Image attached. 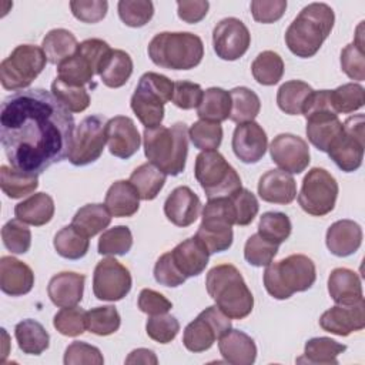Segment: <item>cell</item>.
<instances>
[{"instance_id": "cell-2", "label": "cell", "mask_w": 365, "mask_h": 365, "mask_svg": "<svg viewBox=\"0 0 365 365\" xmlns=\"http://www.w3.org/2000/svg\"><path fill=\"white\" fill-rule=\"evenodd\" d=\"M334 10L325 3L305 6L285 31V44L299 58L314 57L332 31Z\"/></svg>"}, {"instance_id": "cell-39", "label": "cell", "mask_w": 365, "mask_h": 365, "mask_svg": "<svg viewBox=\"0 0 365 365\" xmlns=\"http://www.w3.org/2000/svg\"><path fill=\"white\" fill-rule=\"evenodd\" d=\"M0 187L1 191L11 200L23 198L34 192L38 187L37 174L24 173L13 167H0Z\"/></svg>"}, {"instance_id": "cell-24", "label": "cell", "mask_w": 365, "mask_h": 365, "mask_svg": "<svg viewBox=\"0 0 365 365\" xmlns=\"http://www.w3.org/2000/svg\"><path fill=\"white\" fill-rule=\"evenodd\" d=\"M170 254L175 267L185 278L202 274L210 259L208 250L195 235L175 245Z\"/></svg>"}, {"instance_id": "cell-9", "label": "cell", "mask_w": 365, "mask_h": 365, "mask_svg": "<svg viewBox=\"0 0 365 365\" xmlns=\"http://www.w3.org/2000/svg\"><path fill=\"white\" fill-rule=\"evenodd\" d=\"M113 48L101 38H87L81 41L77 51L57 66V78L61 81L84 87L100 73L103 63Z\"/></svg>"}, {"instance_id": "cell-43", "label": "cell", "mask_w": 365, "mask_h": 365, "mask_svg": "<svg viewBox=\"0 0 365 365\" xmlns=\"http://www.w3.org/2000/svg\"><path fill=\"white\" fill-rule=\"evenodd\" d=\"M251 73L258 84L274 86L284 76V61L278 53L265 50L252 61Z\"/></svg>"}, {"instance_id": "cell-32", "label": "cell", "mask_w": 365, "mask_h": 365, "mask_svg": "<svg viewBox=\"0 0 365 365\" xmlns=\"http://www.w3.org/2000/svg\"><path fill=\"white\" fill-rule=\"evenodd\" d=\"M19 348L27 355H40L50 345V335L36 319H23L14 328Z\"/></svg>"}, {"instance_id": "cell-35", "label": "cell", "mask_w": 365, "mask_h": 365, "mask_svg": "<svg viewBox=\"0 0 365 365\" xmlns=\"http://www.w3.org/2000/svg\"><path fill=\"white\" fill-rule=\"evenodd\" d=\"M231 110L230 91L221 87H210L204 91L200 106L197 107V115L200 120L222 123L228 120Z\"/></svg>"}, {"instance_id": "cell-21", "label": "cell", "mask_w": 365, "mask_h": 365, "mask_svg": "<svg viewBox=\"0 0 365 365\" xmlns=\"http://www.w3.org/2000/svg\"><path fill=\"white\" fill-rule=\"evenodd\" d=\"M201 201L198 195L187 185H180L171 191L164 202L167 220L177 227H190L198 218Z\"/></svg>"}, {"instance_id": "cell-58", "label": "cell", "mask_w": 365, "mask_h": 365, "mask_svg": "<svg viewBox=\"0 0 365 365\" xmlns=\"http://www.w3.org/2000/svg\"><path fill=\"white\" fill-rule=\"evenodd\" d=\"M70 9L77 20L93 24L106 17L108 3L106 0H71Z\"/></svg>"}, {"instance_id": "cell-61", "label": "cell", "mask_w": 365, "mask_h": 365, "mask_svg": "<svg viewBox=\"0 0 365 365\" xmlns=\"http://www.w3.org/2000/svg\"><path fill=\"white\" fill-rule=\"evenodd\" d=\"M251 14L255 21L269 24L278 21L287 9L285 0H254L251 1Z\"/></svg>"}, {"instance_id": "cell-54", "label": "cell", "mask_w": 365, "mask_h": 365, "mask_svg": "<svg viewBox=\"0 0 365 365\" xmlns=\"http://www.w3.org/2000/svg\"><path fill=\"white\" fill-rule=\"evenodd\" d=\"M145 331L153 341L160 344H168L177 336L180 331V322L175 317L170 314L151 315L147 319Z\"/></svg>"}, {"instance_id": "cell-37", "label": "cell", "mask_w": 365, "mask_h": 365, "mask_svg": "<svg viewBox=\"0 0 365 365\" xmlns=\"http://www.w3.org/2000/svg\"><path fill=\"white\" fill-rule=\"evenodd\" d=\"M111 214L104 204H86L73 217L71 225L81 234L91 238L106 228L111 222Z\"/></svg>"}, {"instance_id": "cell-1", "label": "cell", "mask_w": 365, "mask_h": 365, "mask_svg": "<svg viewBox=\"0 0 365 365\" xmlns=\"http://www.w3.org/2000/svg\"><path fill=\"white\" fill-rule=\"evenodd\" d=\"M73 114L47 90H20L1 103L0 141L13 168L41 174L68 157Z\"/></svg>"}, {"instance_id": "cell-19", "label": "cell", "mask_w": 365, "mask_h": 365, "mask_svg": "<svg viewBox=\"0 0 365 365\" xmlns=\"http://www.w3.org/2000/svg\"><path fill=\"white\" fill-rule=\"evenodd\" d=\"M319 327L334 335L348 336L352 332L365 328V302L364 299L352 305H339L327 309L319 318Z\"/></svg>"}, {"instance_id": "cell-27", "label": "cell", "mask_w": 365, "mask_h": 365, "mask_svg": "<svg viewBox=\"0 0 365 365\" xmlns=\"http://www.w3.org/2000/svg\"><path fill=\"white\" fill-rule=\"evenodd\" d=\"M325 242L331 254L349 257L355 254L362 244V228L352 220L335 221L327 231Z\"/></svg>"}, {"instance_id": "cell-62", "label": "cell", "mask_w": 365, "mask_h": 365, "mask_svg": "<svg viewBox=\"0 0 365 365\" xmlns=\"http://www.w3.org/2000/svg\"><path fill=\"white\" fill-rule=\"evenodd\" d=\"M137 305L141 312H144L150 317L167 314L173 308L171 301H168L163 294H160L154 289H150V288H144L140 291Z\"/></svg>"}, {"instance_id": "cell-33", "label": "cell", "mask_w": 365, "mask_h": 365, "mask_svg": "<svg viewBox=\"0 0 365 365\" xmlns=\"http://www.w3.org/2000/svg\"><path fill=\"white\" fill-rule=\"evenodd\" d=\"M133 74V60L124 50H111L100 68V78L110 88L123 87Z\"/></svg>"}, {"instance_id": "cell-64", "label": "cell", "mask_w": 365, "mask_h": 365, "mask_svg": "<svg viewBox=\"0 0 365 365\" xmlns=\"http://www.w3.org/2000/svg\"><path fill=\"white\" fill-rule=\"evenodd\" d=\"M158 359L154 354V351L147 348H138L128 354L125 358V364H157Z\"/></svg>"}, {"instance_id": "cell-25", "label": "cell", "mask_w": 365, "mask_h": 365, "mask_svg": "<svg viewBox=\"0 0 365 365\" xmlns=\"http://www.w3.org/2000/svg\"><path fill=\"white\" fill-rule=\"evenodd\" d=\"M258 195L271 204H291L297 197V182L287 171L269 170L258 180Z\"/></svg>"}, {"instance_id": "cell-20", "label": "cell", "mask_w": 365, "mask_h": 365, "mask_svg": "<svg viewBox=\"0 0 365 365\" xmlns=\"http://www.w3.org/2000/svg\"><path fill=\"white\" fill-rule=\"evenodd\" d=\"M108 151L118 158L133 157L141 144L140 133L130 117L115 115L107 121L106 127Z\"/></svg>"}, {"instance_id": "cell-48", "label": "cell", "mask_w": 365, "mask_h": 365, "mask_svg": "<svg viewBox=\"0 0 365 365\" xmlns=\"http://www.w3.org/2000/svg\"><path fill=\"white\" fill-rule=\"evenodd\" d=\"M51 94L70 113H81L90 106V96H88L86 87L70 86L57 77L51 83Z\"/></svg>"}, {"instance_id": "cell-44", "label": "cell", "mask_w": 365, "mask_h": 365, "mask_svg": "<svg viewBox=\"0 0 365 365\" xmlns=\"http://www.w3.org/2000/svg\"><path fill=\"white\" fill-rule=\"evenodd\" d=\"M120 325H121L120 314L111 305L96 307L86 312L87 331L98 336H107L117 332Z\"/></svg>"}, {"instance_id": "cell-63", "label": "cell", "mask_w": 365, "mask_h": 365, "mask_svg": "<svg viewBox=\"0 0 365 365\" xmlns=\"http://www.w3.org/2000/svg\"><path fill=\"white\" fill-rule=\"evenodd\" d=\"M210 3L207 0H182L177 1L178 17L190 24L200 23L208 13Z\"/></svg>"}, {"instance_id": "cell-6", "label": "cell", "mask_w": 365, "mask_h": 365, "mask_svg": "<svg viewBox=\"0 0 365 365\" xmlns=\"http://www.w3.org/2000/svg\"><path fill=\"white\" fill-rule=\"evenodd\" d=\"M264 287L275 299H288L295 292L309 289L317 279L315 264L304 254H292L271 262L264 271Z\"/></svg>"}, {"instance_id": "cell-14", "label": "cell", "mask_w": 365, "mask_h": 365, "mask_svg": "<svg viewBox=\"0 0 365 365\" xmlns=\"http://www.w3.org/2000/svg\"><path fill=\"white\" fill-rule=\"evenodd\" d=\"M230 329L231 318L217 305H211L201 311L198 317L185 327L182 344L191 352H204Z\"/></svg>"}, {"instance_id": "cell-15", "label": "cell", "mask_w": 365, "mask_h": 365, "mask_svg": "<svg viewBox=\"0 0 365 365\" xmlns=\"http://www.w3.org/2000/svg\"><path fill=\"white\" fill-rule=\"evenodd\" d=\"M130 271L115 258L101 259L93 274V292L100 301L115 302L123 299L131 289Z\"/></svg>"}, {"instance_id": "cell-42", "label": "cell", "mask_w": 365, "mask_h": 365, "mask_svg": "<svg viewBox=\"0 0 365 365\" xmlns=\"http://www.w3.org/2000/svg\"><path fill=\"white\" fill-rule=\"evenodd\" d=\"M53 245L60 257L67 259H80L87 254L90 240L70 224L63 227L54 235Z\"/></svg>"}, {"instance_id": "cell-17", "label": "cell", "mask_w": 365, "mask_h": 365, "mask_svg": "<svg viewBox=\"0 0 365 365\" xmlns=\"http://www.w3.org/2000/svg\"><path fill=\"white\" fill-rule=\"evenodd\" d=\"M272 161L289 174H301L309 165V147L307 141L295 134L282 133L269 144Z\"/></svg>"}, {"instance_id": "cell-28", "label": "cell", "mask_w": 365, "mask_h": 365, "mask_svg": "<svg viewBox=\"0 0 365 365\" xmlns=\"http://www.w3.org/2000/svg\"><path fill=\"white\" fill-rule=\"evenodd\" d=\"M218 349L225 362L232 365H251L257 358L254 339L240 329H230L218 339Z\"/></svg>"}, {"instance_id": "cell-31", "label": "cell", "mask_w": 365, "mask_h": 365, "mask_svg": "<svg viewBox=\"0 0 365 365\" xmlns=\"http://www.w3.org/2000/svg\"><path fill=\"white\" fill-rule=\"evenodd\" d=\"M14 215L24 224L34 227L46 225L54 215V201L46 192H37L14 207Z\"/></svg>"}, {"instance_id": "cell-47", "label": "cell", "mask_w": 365, "mask_h": 365, "mask_svg": "<svg viewBox=\"0 0 365 365\" xmlns=\"http://www.w3.org/2000/svg\"><path fill=\"white\" fill-rule=\"evenodd\" d=\"M133 247V234L125 225H115L103 231L98 240V254L125 255Z\"/></svg>"}, {"instance_id": "cell-12", "label": "cell", "mask_w": 365, "mask_h": 365, "mask_svg": "<svg viewBox=\"0 0 365 365\" xmlns=\"http://www.w3.org/2000/svg\"><path fill=\"white\" fill-rule=\"evenodd\" d=\"M365 117L356 114L342 123V133L328 148L329 158L345 173H354L362 165L365 147Z\"/></svg>"}, {"instance_id": "cell-51", "label": "cell", "mask_w": 365, "mask_h": 365, "mask_svg": "<svg viewBox=\"0 0 365 365\" xmlns=\"http://www.w3.org/2000/svg\"><path fill=\"white\" fill-rule=\"evenodd\" d=\"M278 247L267 241L258 232L252 234L244 245V258L252 267H267L278 254Z\"/></svg>"}, {"instance_id": "cell-56", "label": "cell", "mask_w": 365, "mask_h": 365, "mask_svg": "<svg viewBox=\"0 0 365 365\" xmlns=\"http://www.w3.org/2000/svg\"><path fill=\"white\" fill-rule=\"evenodd\" d=\"M63 361L66 365H78V364L103 365L104 364L101 351L97 346L90 345L87 342H81V341H74L66 348Z\"/></svg>"}, {"instance_id": "cell-26", "label": "cell", "mask_w": 365, "mask_h": 365, "mask_svg": "<svg viewBox=\"0 0 365 365\" xmlns=\"http://www.w3.org/2000/svg\"><path fill=\"white\" fill-rule=\"evenodd\" d=\"M86 277L83 274L63 271L51 277L47 285L50 301L60 308L76 307L80 304L84 292Z\"/></svg>"}, {"instance_id": "cell-18", "label": "cell", "mask_w": 365, "mask_h": 365, "mask_svg": "<svg viewBox=\"0 0 365 365\" xmlns=\"http://www.w3.org/2000/svg\"><path fill=\"white\" fill-rule=\"evenodd\" d=\"M231 145L238 160L245 164H255L268 148V137L258 123H242L235 127Z\"/></svg>"}, {"instance_id": "cell-30", "label": "cell", "mask_w": 365, "mask_h": 365, "mask_svg": "<svg viewBox=\"0 0 365 365\" xmlns=\"http://www.w3.org/2000/svg\"><path fill=\"white\" fill-rule=\"evenodd\" d=\"M140 195L135 187L125 180H118L110 185L104 205L113 217H133L140 208Z\"/></svg>"}, {"instance_id": "cell-38", "label": "cell", "mask_w": 365, "mask_h": 365, "mask_svg": "<svg viewBox=\"0 0 365 365\" xmlns=\"http://www.w3.org/2000/svg\"><path fill=\"white\" fill-rule=\"evenodd\" d=\"M165 178L167 174H164L158 167L151 163H144L131 173L128 181L135 187L141 200L151 201L163 190Z\"/></svg>"}, {"instance_id": "cell-46", "label": "cell", "mask_w": 365, "mask_h": 365, "mask_svg": "<svg viewBox=\"0 0 365 365\" xmlns=\"http://www.w3.org/2000/svg\"><path fill=\"white\" fill-rule=\"evenodd\" d=\"M331 101L336 114H349L364 107L365 90L358 83H346L331 90Z\"/></svg>"}, {"instance_id": "cell-52", "label": "cell", "mask_w": 365, "mask_h": 365, "mask_svg": "<svg viewBox=\"0 0 365 365\" xmlns=\"http://www.w3.org/2000/svg\"><path fill=\"white\" fill-rule=\"evenodd\" d=\"M4 247L13 254H26L31 245V231L20 220H10L1 228Z\"/></svg>"}, {"instance_id": "cell-22", "label": "cell", "mask_w": 365, "mask_h": 365, "mask_svg": "<svg viewBox=\"0 0 365 365\" xmlns=\"http://www.w3.org/2000/svg\"><path fill=\"white\" fill-rule=\"evenodd\" d=\"M307 118L305 133L309 143L319 151L327 153L334 140L342 133V121L332 110H319L304 115Z\"/></svg>"}, {"instance_id": "cell-29", "label": "cell", "mask_w": 365, "mask_h": 365, "mask_svg": "<svg viewBox=\"0 0 365 365\" xmlns=\"http://www.w3.org/2000/svg\"><path fill=\"white\" fill-rule=\"evenodd\" d=\"M328 292L335 304L352 305L364 299L358 274L349 268H335L328 277Z\"/></svg>"}, {"instance_id": "cell-45", "label": "cell", "mask_w": 365, "mask_h": 365, "mask_svg": "<svg viewBox=\"0 0 365 365\" xmlns=\"http://www.w3.org/2000/svg\"><path fill=\"white\" fill-rule=\"evenodd\" d=\"M292 224L287 214L279 211L264 212L258 222V234L269 242L282 244L291 235Z\"/></svg>"}, {"instance_id": "cell-10", "label": "cell", "mask_w": 365, "mask_h": 365, "mask_svg": "<svg viewBox=\"0 0 365 365\" xmlns=\"http://www.w3.org/2000/svg\"><path fill=\"white\" fill-rule=\"evenodd\" d=\"M47 57L41 47L33 44L17 46L0 64V81L10 91L26 90L44 70Z\"/></svg>"}, {"instance_id": "cell-23", "label": "cell", "mask_w": 365, "mask_h": 365, "mask_svg": "<svg viewBox=\"0 0 365 365\" xmlns=\"http://www.w3.org/2000/svg\"><path fill=\"white\" fill-rule=\"evenodd\" d=\"M34 285L33 269L14 257L0 258V288L10 297H21L31 291Z\"/></svg>"}, {"instance_id": "cell-5", "label": "cell", "mask_w": 365, "mask_h": 365, "mask_svg": "<svg viewBox=\"0 0 365 365\" xmlns=\"http://www.w3.org/2000/svg\"><path fill=\"white\" fill-rule=\"evenodd\" d=\"M147 53L150 60L168 70H191L204 57L202 40L190 31H163L155 34Z\"/></svg>"}, {"instance_id": "cell-34", "label": "cell", "mask_w": 365, "mask_h": 365, "mask_svg": "<svg viewBox=\"0 0 365 365\" xmlns=\"http://www.w3.org/2000/svg\"><path fill=\"white\" fill-rule=\"evenodd\" d=\"M346 349V345L339 344L328 336L311 338L305 342L304 355L297 358V362L317 365H336L338 355Z\"/></svg>"}, {"instance_id": "cell-60", "label": "cell", "mask_w": 365, "mask_h": 365, "mask_svg": "<svg viewBox=\"0 0 365 365\" xmlns=\"http://www.w3.org/2000/svg\"><path fill=\"white\" fill-rule=\"evenodd\" d=\"M154 278L160 285L164 287H170V288H175L180 287L185 282V277L178 271V268L175 267L171 254L165 252L163 254L155 265H154Z\"/></svg>"}, {"instance_id": "cell-55", "label": "cell", "mask_w": 365, "mask_h": 365, "mask_svg": "<svg viewBox=\"0 0 365 365\" xmlns=\"http://www.w3.org/2000/svg\"><path fill=\"white\" fill-rule=\"evenodd\" d=\"M230 198H231V202L234 207L235 224L241 225V227L251 224L259 210L257 197L250 190L241 188L237 192H234Z\"/></svg>"}, {"instance_id": "cell-49", "label": "cell", "mask_w": 365, "mask_h": 365, "mask_svg": "<svg viewBox=\"0 0 365 365\" xmlns=\"http://www.w3.org/2000/svg\"><path fill=\"white\" fill-rule=\"evenodd\" d=\"M192 145L202 151L217 150L222 141V127L220 123L198 120L188 130Z\"/></svg>"}, {"instance_id": "cell-4", "label": "cell", "mask_w": 365, "mask_h": 365, "mask_svg": "<svg viewBox=\"0 0 365 365\" xmlns=\"http://www.w3.org/2000/svg\"><path fill=\"white\" fill-rule=\"evenodd\" d=\"M208 295L231 319L247 318L254 308V297L241 272L231 264L211 268L205 278Z\"/></svg>"}, {"instance_id": "cell-57", "label": "cell", "mask_w": 365, "mask_h": 365, "mask_svg": "<svg viewBox=\"0 0 365 365\" xmlns=\"http://www.w3.org/2000/svg\"><path fill=\"white\" fill-rule=\"evenodd\" d=\"M341 68L352 80H365V54L364 47L356 43L345 46L341 51Z\"/></svg>"}, {"instance_id": "cell-36", "label": "cell", "mask_w": 365, "mask_h": 365, "mask_svg": "<svg viewBox=\"0 0 365 365\" xmlns=\"http://www.w3.org/2000/svg\"><path fill=\"white\" fill-rule=\"evenodd\" d=\"M78 43L74 34L66 29H53L43 38L41 48L51 64H60L77 51Z\"/></svg>"}, {"instance_id": "cell-53", "label": "cell", "mask_w": 365, "mask_h": 365, "mask_svg": "<svg viewBox=\"0 0 365 365\" xmlns=\"http://www.w3.org/2000/svg\"><path fill=\"white\" fill-rule=\"evenodd\" d=\"M86 312L80 307L61 308L53 318L54 328L66 336H78L84 334L86 328Z\"/></svg>"}, {"instance_id": "cell-41", "label": "cell", "mask_w": 365, "mask_h": 365, "mask_svg": "<svg viewBox=\"0 0 365 365\" xmlns=\"http://www.w3.org/2000/svg\"><path fill=\"white\" fill-rule=\"evenodd\" d=\"M311 93L312 87L308 83L302 80H289L278 88L277 104L285 114L298 115L302 114L304 104Z\"/></svg>"}, {"instance_id": "cell-3", "label": "cell", "mask_w": 365, "mask_h": 365, "mask_svg": "<svg viewBox=\"0 0 365 365\" xmlns=\"http://www.w3.org/2000/svg\"><path fill=\"white\" fill-rule=\"evenodd\" d=\"M144 154L148 163L158 167L167 175H178L184 171L188 154V128L184 123L171 127L157 125L144 128Z\"/></svg>"}, {"instance_id": "cell-13", "label": "cell", "mask_w": 365, "mask_h": 365, "mask_svg": "<svg viewBox=\"0 0 365 365\" xmlns=\"http://www.w3.org/2000/svg\"><path fill=\"white\" fill-rule=\"evenodd\" d=\"M106 117L100 114L88 115L76 127L68 153V161L76 167H84L97 161L107 143Z\"/></svg>"}, {"instance_id": "cell-7", "label": "cell", "mask_w": 365, "mask_h": 365, "mask_svg": "<svg viewBox=\"0 0 365 365\" xmlns=\"http://www.w3.org/2000/svg\"><path fill=\"white\" fill-rule=\"evenodd\" d=\"M174 83L164 74L144 73L131 96L130 106L145 128L157 127L164 118V106L173 100Z\"/></svg>"}, {"instance_id": "cell-59", "label": "cell", "mask_w": 365, "mask_h": 365, "mask_svg": "<svg viewBox=\"0 0 365 365\" xmlns=\"http://www.w3.org/2000/svg\"><path fill=\"white\" fill-rule=\"evenodd\" d=\"M202 88L200 84L187 81V80H180L174 83V93H173V103L178 108L182 110H191L197 108L201 103L202 98Z\"/></svg>"}, {"instance_id": "cell-8", "label": "cell", "mask_w": 365, "mask_h": 365, "mask_svg": "<svg viewBox=\"0 0 365 365\" xmlns=\"http://www.w3.org/2000/svg\"><path fill=\"white\" fill-rule=\"evenodd\" d=\"M194 175L208 200L231 197L242 188L238 173L217 150L202 151L197 155Z\"/></svg>"}, {"instance_id": "cell-50", "label": "cell", "mask_w": 365, "mask_h": 365, "mask_svg": "<svg viewBox=\"0 0 365 365\" xmlns=\"http://www.w3.org/2000/svg\"><path fill=\"white\" fill-rule=\"evenodd\" d=\"M118 17L128 27H143L154 16V4L150 0H120Z\"/></svg>"}, {"instance_id": "cell-40", "label": "cell", "mask_w": 365, "mask_h": 365, "mask_svg": "<svg viewBox=\"0 0 365 365\" xmlns=\"http://www.w3.org/2000/svg\"><path fill=\"white\" fill-rule=\"evenodd\" d=\"M231 96V110L230 120L242 124L254 121L261 110V101L255 91L248 87H235L230 91Z\"/></svg>"}, {"instance_id": "cell-11", "label": "cell", "mask_w": 365, "mask_h": 365, "mask_svg": "<svg viewBox=\"0 0 365 365\" xmlns=\"http://www.w3.org/2000/svg\"><path fill=\"white\" fill-rule=\"evenodd\" d=\"M338 182L325 168L314 167L302 180L298 202L301 208L314 217L329 214L336 202Z\"/></svg>"}, {"instance_id": "cell-16", "label": "cell", "mask_w": 365, "mask_h": 365, "mask_svg": "<svg viewBox=\"0 0 365 365\" xmlns=\"http://www.w3.org/2000/svg\"><path fill=\"white\" fill-rule=\"evenodd\" d=\"M251 44L248 27L235 17H227L217 23L212 30V46L217 57L234 61L242 57Z\"/></svg>"}]
</instances>
